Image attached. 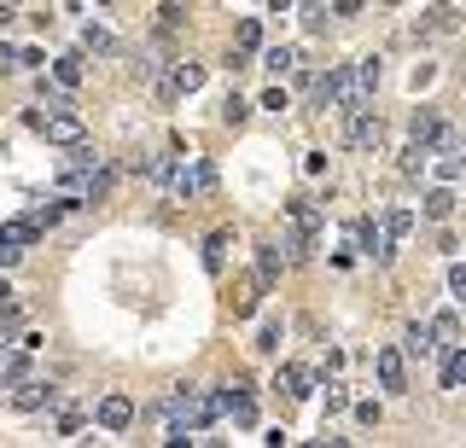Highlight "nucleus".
<instances>
[{
    "label": "nucleus",
    "mask_w": 466,
    "mask_h": 448,
    "mask_svg": "<svg viewBox=\"0 0 466 448\" xmlns=\"http://www.w3.org/2000/svg\"><path fill=\"white\" fill-rule=\"evenodd\" d=\"M222 419V396L199 390V384H181L164 402V443H199V431H211Z\"/></svg>",
    "instance_id": "f257e3e1"
},
{
    "label": "nucleus",
    "mask_w": 466,
    "mask_h": 448,
    "mask_svg": "<svg viewBox=\"0 0 466 448\" xmlns=\"http://www.w3.org/2000/svg\"><path fill=\"white\" fill-rule=\"evenodd\" d=\"M315 239H321V210H315L309 198H291L286 221H280V251H286V263H303V256L315 251Z\"/></svg>",
    "instance_id": "f03ea898"
},
{
    "label": "nucleus",
    "mask_w": 466,
    "mask_h": 448,
    "mask_svg": "<svg viewBox=\"0 0 466 448\" xmlns=\"http://www.w3.org/2000/svg\"><path fill=\"white\" fill-rule=\"evenodd\" d=\"M30 129L41 134V140H53V146H76V140H88V129H82V117H76V111H53V117L30 111Z\"/></svg>",
    "instance_id": "7ed1b4c3"
},
{
    "label": "nucleus",
    "mask_w": 466,
    "mask_h": 448,
    "mask_svg": "<svg viewBox=\"0 0 466 448\" xmlns=\"http://www.w3.org/2000/svg\"><path fill=\"white\" fill-rule=\"evenodd\" d=\"M345 146H355V152H379V146H385V122H379L373 105L345 117Z\"/></svg>",
    "instance_id": "20e7f679"
},
{
    "label": "nucleus",
    "mask_w": 466,
    "mask_h": 448,
    "mask_svg": "<svg viewBox=\"0 0 466 448\" xmlns=\"http://www.w3.org/2000/svg\"><path fill=\"white\" fill-rule=\"evenodd\" d=\"M152 88H157L164 105H169V99H181V94H199L204 88V65H199V58H181L169 76H152Z\"/></svg>",
    "instance_id": "39448f33"
},
{
    "label": "nucleus",
    "mask_w": 466,
    "mask_h": 448,
    "mask_svg": "<svg viewBox=\"0 0 466 448\" xmlns=\"http://www.w3.org/2000/svg\"><path fill=\"white\" fill-rule=\"evenodd\" d=\"M216 396H222V414H228L239 431L256 426V396H251V384H245V379H239V384H222Z\"/></svg>",
    "instance_id": "423d86ee"
},
{
    "label": "nucleus",
    "mask_w": 466,
    "mask_h": 448,
    "mask_svg": "<svg viewBox=\"0 0 466 448\" xmlns=\"http://www.w3.org/2000/svg\"><path fill=\"white\" fill-rule=\"evenodd\" d=\"M12 408L18 414H41V408H58V390L47 379H23V384H12Z\"/></svg>",
    "instance_id": "0eeeda50"
},
{
    "label": "nucleus",
    "mask_w": 466,
    "mask_h": 448,
    "mask_svg": "<svg viewBox=\"0 0 466 448\" xmlns=\"http://www.w3.org/2000/svg\"><path fill=\"white\" fill-rule=\"evenodd\" d=\"M355 245H362V256H373V263H390V233H385V216H362V221H355Z\"/></svg>",
    "instance_id": "6e6552de"
},
{
    "label": "nucleus",
    "mask_w": 466,
    "mask_h": 448,
    "mask_svg": "<svg viewBox=\"0 0 466 448\" xmlns=\"http://www.w3.org/2000/svg\"><path fill=\"white\" fill-rule=\"evenodd\" d=\"M373 372L385 390H408V355H402V344H385V350L373 355Z\"/></svg>",
    "instance_id": "1a4fd4ad"
},
{
    "label": "nucleus",
    "mask_w": 466,
    "mask_h": 448,
    "mask_svg": "<svg viewBox=\"0 0 466 448\" xmlns=\"http://www.w3.org/2000/svg\"><path fill=\"white\" fill-rule=\"evenodd\" d=\"M100 426L105 431H129L134 426V396H122V390L105 396V402H100Z\"/></svg>",
    "instance_id": "9d476101"
},
{
    "label": "nucleus",
    "mask_w": 466,
    "mask_h": 448,
    "mask_svg": "<svg viewBox=\"0 0 466 448\" xmlns=\"http://www.w3.org/2000/svg\"><path fill=\"white\" fill-rule=\"evenodd\" d=\"M461 23V6L455 0H444V6H432V18L426 23H414V41H432V35H449Z\"/></svg>",
    "instance_id": "9b49d317"
},
{
    "label": "nucleus",
    "mask_w": 466,
    "mask_h": 448,
    "mask_svg": "<svg viewBox=\"0 0 466 448\" xmlns=\"http://www.w3.org/2000/svg\"><path fill=\"white\" fill-rule=\"evenodd\" d=\"M437 134H444V117H437L432 105H420V111L408 117V146H426V152H432V140H437Z\"/></svg>",
    "instance_id": "f8f14e48"
},
{
    "label": "nucleus",
    "mask_w": 466,
    "mask_h": 448,
    "mask_svg": "<svg viewBox=\"0 0 466 448\" xmlns=\"http://www.w3.org/2000/svg\"><path fill=\"white\" fill-rule=\"evenodd\" d=\"M0 245H12V251H30V245H41V228H35L30 216H12V221H0Z\"/></svg>",
    "instance_id": "ddd939ff"
},
{
    "label": "nucleus",
    "mask_w": 466,
    "mask_h": 448,
    "mask_svg": "<svg viewBox=\"0 0 466 448\" xmlns=\"http://www.w3.org/2000/svg\"><path fill=\"white\" fill-rule=\"evenodd\" d=\"M82 76H88V53H58L53 58V82H58V88H82Z\"/></svg>",
    "instance_id": "4468645a"
},
{
    "label": "nucleus",
    "mask_w": 466,
    "mask_h": 448,
    "mask_svg": "<svg viewBox=\"0 0 466 448\" xmlns=\"http://www.w3.org/2000/svg\"><path fill=\"white\" fill-rule=\"evenodd\" d=\"M402 355H414V361L437 355V332H432V320H414V327L402 332Z\"/></svg>",
    "instance_id": "2eb2a0df"
},
{
    "label": "nucleus",
    "mask_w": 466,
    "mask_h": 448,
    "mask_svg": "<svg viewBox=\"0 0 466 448\" xmlns=\"http://www.w3.org/2000/svg\"><path fill=\"white\" fill-rule=\"evenodd\" d=\"M280 338H286V320L268 315L263 327H256V344H251V350H256V355H280Z\"/></svg>",
    "instance_id": "dca6fc26"
},
{
    "label": "nucleus",
    "mask_w": 466,
    "mask_h": 448,
    "mask_svg": "<svg viewBox=\"0 0 466 448\" xmlns=\"http://www.w3.org/2000/svg\"><path fill=\"white\" fill-rule=\"evenodd\" d=\"M30 355H35V350H23V344H18V355H6V361H0V390H12V384H23V379H30Z\"/></svg>",
    "instance_id": "f3484780"
},
{
    "label": "nucleus",
    "mask_w": 466,
    "mask_h": 448,
    "mask_svg": "<svg viewBox=\"0 0 466 448\" xmlns=\"http://www.w3.org/2000/svg\"><path fill=\"white\" fill-rule=\"evenodd\" d=\"M82 53L112 58V53H117V35H112V30H100V23H88V30H82Z\"/></svg>",
    "instance_id": "a211bd4d"
},
{
    "label": "nucleus",
    "mask_w": 466,
    "mask_h": 448,
    "mask_svg": "<svg viewBox=\"0 0 466 448\" xmlns=\"http://www.w3.org/2000/svg\"><path fill=\"white\" fill-rule=\"evenodd\" d=\"M65 210H70V204H65V198H47V204H30V210H23V216H30V221H35V228H41V233H47V228H58V221H65Z\"/></svg>",
    "instance_id": "6ab92c4d"
},
{
    "label": "nucleus",
    "mask_w": 466,
    "mask_h": 448,
    "mask_svg": "<svg viewBox=\"0 0 466 448\" xmlns=\"http://www.w3.org/2000/svg\"><path fill=\"white\" fill-rule=\"evenodd\" d=\"M280 268H286L280 245H256V280H263V285H274V280H280Z\"/></svg>",
    "instance_id": "aec40b11"
},
{
    "label": "nucleus",
    "mask_w": 466,
    "mask_h": 448,
    "mask_svg": "<svg viewBox=\"0 0 466 448\" xmlns=\"http://www.w3.org/2000/svg\"><path fill=\"white\" fill-rule=\"evenodd\" d=\"M309 384H315L309 367H280V390H286L291 402H303V396H309Z\"/></svg>",
    "instance_id": "412c9836"
},
{
    "label": "nucleus",
    "mask_w": 466,
    "mask_h": 448,
    "mask_svg": "<svg viewBox=\"0 0 466 448\" xmlns=\"http://www.w3.org/2000/svg\"><path fill=\"white\" fill-rule=\"evenodd\" d=\"M444 390H466V344L444 355Z\"/></svg>",
    "instance_id": "4be33fe9"
},
{
    "label": "nucleus",
    "mask_w": 466,
    "mask_h": 448,
    "mask_svg": "<svg viewBox=\"0 0 466 448\" xmlns=\"http://www.w3.org/2000/svg\"><path fill=\"white\" fill-rule=\"evenodd\" d=\"M385 233H390V245H402L414 233V210L408 204H397V210H385Z\"/></svg>",
    "instance_id": "5701e85b"
},
{
    "label": "nucleus",
    "mask_w": 466,
    "mask_h": 448,
    "mask_svg": "<svg viewBox=\"0 0 466 448\" xmlns=\"http://www.w3.org/2000/svg\"><path fill=\"white\" fill-rule=\"evenodd\" d=\"M263 70H274V76L298 70V47H263Z\"/></svg>",
    "instance_id": "b1692460"
},
{
    "label": "nucleus",
    "mask_w": 466,
    "mask_h": 448,
    "mask_svg": "<svg viewBox=\"0 0 466 448\" xmlns=\"http://www.w3.org/2000/svg\"><path fill=\"white\" fill-rule=\"evenodd\" d=\"M426 216L449 221V216H455V193H449V186H432V193H426Z\"/></svg>",
    "instance_id": "393cba45"
},
{
    "label": "nucleus",
    "mask_w": 466,
    "mask_h": 448,
    "mask_svg": "<svg viewBox=\"0 0 466 448\" xmlns=\"http://www.w3.org/2000/svg\"><path fill=\"white\" fill-rule=\"evenodd\" d=\"M152 18H157V35H175L181 23H187V6H181V0H164V6H157Z\"/></svg>",
    "instance_id": "a878e982"
},
{
    "label": "nucleus",
    "mask_w": 466,
    "mask_h": 448,
    "mask_svg": "<svg viewBox=\"0 0 466 448\" xmlns=\"http://www.w3.org/2000/svg\"><path fill=\"white\" fill-rule=\"evenodd\" d=\"M432 332H437V355H449V350L461 344V320H455V315H437Z\"/></svg>",
    "instance_id": "bb28decb"
},
{
    "label": "nucleus",
    "mask_w": 466,
    "mask_h": 448,
    "mask_svg": "<svg viewBox=\"0 0 466 448\" xmlns=\"http://www.w3.org/2000/svg\"><path fill=\"white\" fill-rule=\"evenodd\" d=\"M233 47H239V53H263V23L245 18L239 30H233Z\"/></svg>",
    "instance_id": "cd10ccee"
},
{
    "label": "nucleus",
    "mask_w": 466,
    "mask_h": 448,
    "mask_svg": "<svg viewBox=\"0 0 466 448\" xmlns=\"http://www.w3.org/2000/svg\"><path fill=\"white\" fill-rule=\"evenodd\" d=\"M222 263H228V233L216 228L211 239H204V268H211V273H222Z\"/></svg>",
    "instance_id": "c85d7f7f"
},
{
    "label": "nucleus",
    "mask_w": 466,
    "mask_h": 448,
    "mask_svg": "<svg viewBox=\"0 0 466 448\" xmlns=\"http://www.w3.org/2000/svg\"><path fill=\"white\" fill-rule=\"evenodd\" d=\"M18 327H23V303H12V297H6V303H0V338H12Z\"/></svg>",
    "instance_id": "c756f323"
},
{
    "label": "nucleus",
    "mask_w": 466,
    "mask_h": 448,
    "mask_svg": "<svg viewBox=\"0 0 466 448\" xmlns=\"http://www.w3.org/2000/svg\"><path fill=\"white\" fill-rule=\"evenodd\" d=\"M245 117H251V105H245L239 94H228V105H222V122H228V129H239Z\"/></svg>",
    "instance_id": "7c9ffc66"
},
{
    "label": "nucleus",
    "mask_w": 466,
    "mask_h": 448,
    "mask_svg": "<svg viewBox=\"0 0 466 448\" xmlns=\"http://www.w3.org/2000/svg\"><path fill=\"white\" fill-rule=\"evenodd\" d=\"M345 408H350V384H327V414H345Z\"/></svg>",
    "instance_id": "2f4dec72"
},
{
    "label": "nucleus",
    "mask_w": 466,
    "mask_h": 448,
    "mask_svg": "<svg viewBox=\"0 0 466 448\" xmlns=\"http://www.w3.org/2000/svg\"><path fill=\"white\" fill-rule=\"evenodd\" d=\"M426 157H432L426 146H408V152H402V175H420V169H426Z\"/></svg>",
    "instance_id": "473e14b6"
},
{
    "label": "nucleus",
    "mask_w": 466,
    "mask_h": 448,
    "mask_svg": "<svg viewBox=\"0 0 466 448\" xmlns=\"http://www.w3.org/2000/svg\"><path fill=\"white\" fill-rule=\"evenodd\" d=\"M449 291H455L461 303H466V263H455V268H449Z\"/></svg>",
    "instance_id": "72a5a7b5"
},
{
    "label": "nucleus",
    "mask_w": 466,
    "mask_h": 448,
    "mask_svg": "<svg viewBox=\"0 0 466 448\" xmlns=\"http://www.w3.org/2000/svg\"><path fill=\"white\" fill-rule=\"evenodd\" d=\"M303 23H309V30H321V23H327V12L315 6V0H303Z\"/></svg>",
    "instance_id": "f704fd0d"
},
{
    "label": "nucleus",
    "mask_w": 466,
    "mask_h": 448,
    "mask_svg": "<svg viewBox=\"0 0 466 448\" xmlns=\"http://www.w3.org/2000/svg\"><path fill=\"white\" fill-rule=\"evenodd\" d=\"M355 419H362V426H379V402H355Z\"/></svg>",
    "instance_id": "c9c22d12"
},
{
    "label": "nucleus",
    "mask_w": 466,
    "mask_h": 448,
    "mask_svg": "<svg viewBox=\"0 0 466 448\" xmlns=\"http://www.w3.org/2000/svg\"><path fill=\"white\" fill-rule=\"evenodd\" d=\"M6 70H18V47H6V41H0V76H6Z\"/></svg>",
    "instance_id": "e433bc0d"
},
{
    "label": "nucleus",
    "mask_w": 466,
    "mask_h": 448,
    "mask_svg": "<svg viewBox=\"0 0 466 448\" xmlns=\"http://www.w3.org/2000/svg\"><path fill=\"white\" fill-rule=\"evenodd\" d=\"M12 18H18V0H0V30H6Z\"/></svg>",
    "instance_id": "4c0bfd02"
},
{
    "label": "nucleus",
    "mask_w": 466,
    "mask_h": 448,
    "mask_svg": "<svg viewBox=\"0 0 466 448\" xmlns=\"http://www.w3.org/2000/svg\"><path fill=\"white\" fill-rule=\"evenodd\" d=\"M18 256H23V251H12V245H0V268H18Z\"/></svg>",
    "instance_id": "58836bf2"
},
{
    "label": "nucleus",
    "mask_w": 466,
    "mask_h": 448,
    "mask_svg": "<svg viewBox=\"0 0 466 448\" xmlns=\"http://www.w3.org/2000/svg\"><path fill=\"white\" fill-rule=\"evenodd\" d=\"M6 297H12V285H6V273H0V303H6Z\"/></svg>",
    "instance_id": "ea45409f"
},
{
    "label": "nucleus",
    "mask_w": 466,
    "mask_h": 448,
    "mask_svg": "<svg viewBox=\"0 0 466 448\" xmlns=\"http://www.w3.org/2000/svg\"><path fill=\"white\" fill-rule=\"evenodd\" d=\"M268 6H274V12H286V6H291V0H268Z\"/></svg>",
    "instance_id": "a19ab883"
},
{
    "label": "nucleus",
    "mask_w": 466,
    "mask_h": 448,
    "mask_svg": "<svg viewBox=\"0 0 466 448\" xmlns=\"http://www.w3.org/2000/svg\"><path fill=\"white\" fill-rule=\"evenodd\" d=\"M0 361H6V338H0Z\"/></svg>",
    "instance_id": "79ce46f5"
}]
</instances>
